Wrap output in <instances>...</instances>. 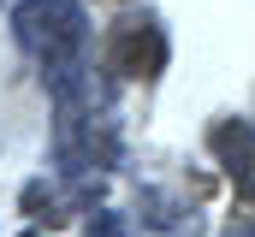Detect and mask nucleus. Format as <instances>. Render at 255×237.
Masks as SVG:
<instances>
[{
    "label": "nucleus",
    "mask_w": 255,
    "mask_h": 237,
    "mask_svg": "<svg viewBox=\"0 0 255 237\" xmlns=\"http://www.w3.org/2000/svg\"><path fill=\"white\" fill-rule=\"evenodd\" d=\"M89 237H125V214H101V220L89 226Z\"/></svg>",
    "instance_id": "423d86ee"
},
{
    "label": "nucleus",
    "mask_w": 255,
    "mask_h": 237,
    "mask_svg": "<svg viewBox=\"0 0 255 237\" xmlns=\"http://www.w3.org/2000/svg\"><path fill=\"white\" fill-rule=\"evenodd\" d=\"M54 160L65 166V178H95L101 166L119 160V130H113V118L95 113V95H60Z\"/></svg>",
    "instance_id": "f03ea898"
},
{
    "label": "nucleus",
    "mask_w": 255,
    "mask_h": 237,
    "mask_svg": "<svg viewBox=\"0 0 255 237\" xmlns=\"http://www.w3.org/2000/svg\"><path fill=\"white\" fill-rule=\"evenodd\" d=\"M71 202H77V196H65L54 184H24V196H18V208H24L30 220H48V226L71 220Z\"/></svg>",
    "instance_id": "39448f33"
},
{
    "label": "nucleus",
    "mask_w": 255,
    "mask_h": 237,
    "mask_svg": "<svg viewBox=\"0 0 255 237\" xmlns=\"http://www.w3.org/2000/svg\"><path fill=\"white\" fill-rule=\"evenodd\" d=\"M24 237H42V232H24Z\"/></svg>",
    "instance_id": "0eeeda50"
},
{
    "label": "nucleus",
    "mask_w": 255,
    "mask_h": 237,
    "mask_svg": "<svg viewBox=\"0 0 255 237\" xmlns=\"http://www.w3.org/2000/svg\"><path fill=\"white\" fill-rule=\"evenodd\" d=\"M208 148H214V160L226 166V178L238 184V196L255 202V124L250 118H220V124L208 130Z\"/></svg>",
    "instance_id": "20e7f679"
},
{
    "label": "nucleus",
    "mask_w": 255,
    "mask_h": 237,
    "mask_svg": "<svg viewBox=\"0 0 255 237\" xmlns=\"http://www.w3.org/2000/svg\"><path fill=\"white\" fill-rule=\"evenodd\" d=\"M107 65L119 77H154L166 65V36L154 18H119V30L107 36Z\"/></svg>",
    "instance_id": "7ed1b4c3"
},
{
    "label": "nucleus",
    "mask_w": 255,
    "mask_h": 237,
    "mask_svg": "<svg viewBox=\"0 0 255 237\" xmlns=\"http://www.w3.org/2000/svg\"><path fill=\"white\" fill-rule=\"evenodd\" d=\"M12 30L24 42V54L36 59L54 83V95H89L83 71H89V24L77 0H18Z\"/></svg>",
    "instance_id": "f257e3e1"
}]
</instances>
